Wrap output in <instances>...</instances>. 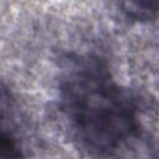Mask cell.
I'll use <instances>...</instances> for the list:
<instances>
[{"instance_id": "cell-1", "label": "cell", "mask_w": 159, "mask_h": 159, "mask_svg": "<svg viewBox=\"0 0 159 159\" xmlns=\"http://www.w3.org/2000/svg\"><path fill=\"white\" fill-rule=\"evenodd\" d=\"M58 103L71 135L96 159L117 155L139 133L138 101L98 56L80 55L66 61Z\"/></svg>"}, {"instance_id": "cell-2", "label": "cell", "mask_w": 159, "mask_h": 159, "mask_svg": "<svg viewBox=\"0 0 159 159\" xmlns=\"http://www.w3.org/2000/svg\"><path fill=\"white\" fill-rule=\"evenodd\" d=\"M1 159H26L19 137L5 124L1 130Z\"/></svg>"}, {"instance_id": "cell-3", "label": "cell", "mask_w": 159, "mask_h": 159, "mask_svg": "<svg viewBox=\"0 0 159 159\" xmlns=\"http://www.w3.org/2000/svg\"><path fill=\"white\" fill-rule=\"evenodd\" d=\"M125 6L127 15L135 20H149L159 12V2H130Z\"/></svg>"}]
</instances>
